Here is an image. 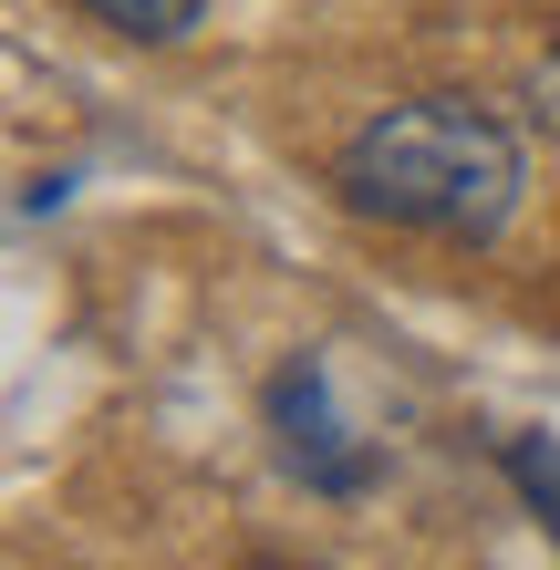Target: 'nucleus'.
I'll return each instance as SVG.
<instances>
[{"instance_id": "obj_2", "label": "nucleus", "mask_w": 560, "mask_h": 570, "mask_svg": "<svg viewBox=\"0 0 560 570\" xmlns=\"http://www.w3.org/2000/svg\"><path fill=\"white\" fill-rule=\"evenodd\" d=\"M271 425H281V456H291L302 488H322V498H364L374 488V446H353V425L333 415V374H322V353H302L271 384Z\"/></svg>"}, {"instance_id": "obj_3", "label": "nucleus", "mask_w": 560, "mask_h": 570, "mask_svg": "<svg viewBox=\"0 0 560 570\" xmlns=\"http://www.w3.org/2000/svg\"><path fill=\"white\" fill-rule=\"evenodd\" d=\"M105 31H125V42H177V31L208 11V0H83Z\"/></svg>"}, {"instance_id": "obj_4", "label": "nucleus", "mask_w": 560, "mask_h": 570, "mask_svg": "<svg viewBox=\"0 0 560 570\" xmlns=\"http://www.w3.org/2000/svg\"><path fill=\"white\" fill-rule=\"evenodd\" d=\"M509 478H519V498L540 509V529L560 540V446H550V435H509Z\"/></svg>"}, {"instance_id": "obj_1", "label": "nucleus", "mask_w": 560, "mask_h": 570, "mask_svg": "<svg viewBox=\"0 0 560 570\" xmlns=\"http://www.w3.org/2000/svg\"><path fill=\"white\" fill-rule=\"evenodd\" d=\"M343 208L425 239H499L519 208V136L468 94H415L384 105L343 146Z\"/></svg>"}]
</instances>
